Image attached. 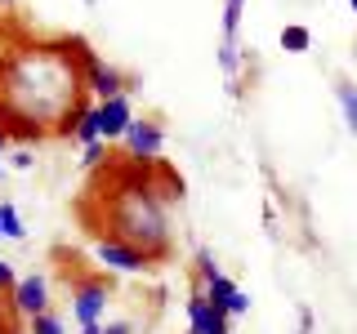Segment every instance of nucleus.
I'll return each mask as SVG.
<instances>
[{
    "mask_svg": "<svg viewBox=\"0 0 357 334\" xmlns=\"http://www.w3.org/2000/svg\"><path fill=\"white\" fill-rule=\"evenodd\" d=\"M9 299H14V312L18 317H40V312H50V281H45V276H22V281L9 289Z\"/></svg>",
    "mask_w": 357,
    "mask_h": 334,
    "instance_id": "6",
    "label": "nucleus"
},
{
    "mask_svg": "<svg viewBox=\"0 0 357 334\" xmlns=\"http://www.w3.org/2000/svg\"><path fill=\"white\" fill-rule=\"evenodd\" d=\"M27 330H31V334H67L63 317H54V312H40V317H31Z\"/></svg>",
    "mask_w": 357,
    "mask_h": 334,
    "instance_id": "15",
    "label": "nucleus"
},
{
    "mask_svg": "<svg viewBox=\"0 0 357 334\" xmlns=\"http://www.w3.org/2000/svg\"><path fill=\"white\" fill-rule=\"evenodd\" d=\"M18 285V276H14V267H9L5 259H0V289H14Z\"/></svg>",
    "mask_w": 357,
    "mask_h": 334,
    "instance_id": "20",
    "label": "nucleus"
},
{
    "mask_svg": "<svg viewBox=\"0 0 357 334\" xmlns=\"http://www.w3.org/2000/svg\"><path fill=\"white\" fill-rule=\"evenodd\" d=\"M188 334H232L228 330V317H223L219 308H210L206 289H192V299H188Z\"/></svg>",
    "mask_w": 357,
    "mask_h": 334,
    "instance_id": "8",
    "label": "nucleus"
},
{
    "mask_svg": "<svg viewBox=\"0 0 357 334\" xmlns=\"http://www.w3.org/2000/svg\"><path fill=\"white\" fill-rule=\"evenodd\" d=\"M9 165H14V170H31V165H36V156H31L27 148H18V152H9Z\"/></svg>",
    "mask_w": 357,
    "mask_h": 334,
    "instance_id": "19",
    "label": "nucleus"
},
{
    "mask_svg": "<svg viewBox=\"0 0 357 334\" xmlns=\"http://www.w3.org/2000/svg\"><path fill=\"white\" fill-rule=\"evenodd\" d=\"M107 312V285L98 281V276H89L72 289V321L76 326H89V321H103Z\"/></svg>",
    "mask_w": 357,
    "mask_h": 334,
    "instance_id": "5",
    "label": "nucleus"
},
{
    "mask_svg": "<svg viewBox=\"0 0 357 334\" xmlns=\"http://www.w3.org/2000/svg\"><path fill=\"white\" fill-rule=\"evenodd\" d=\"M103 161H107V143H103V138H98V143H89L85 156H81V165H85V170H98Z\"/></svg>",
    "mask_w": 357,
    "mask_h": 334,
    "instance_id": "18",
    "label": "nucleus"
},
{
    "mask_svg": "<svg viewBox=\"0 0 357 334\" xmlns=\"http://www.w3.org/2000/svg\"><path fill=\"white\" fill-rule=\"evenodd\" d=\"M81 334H103V321H89V326H81Z\"/></svg>",
    "mask_w": 357,
    "mask_h": 334,
    "instance_id": "22",
    "label": "nucleus"
},
{
    "mask_svg": "<svg viewBox=\"0 0 357 334\" xmlns=\"http://www.w3.org/2000/svg\"><path fill=\"white\" fill-rule=\"evenodd\" d=\"M94 254H98V263H103L107 272H148V267H152L148 254L134 250V245L121 241V237H98Z\"/></svg>",
    "mask_w": 357,
    "mask_h": 334,
    "instance_id": "2",
    "label": "nucleus"
},
{
    "mask_svg": "<svg viewBox=\"0 0 357 334\" xmlns=\"http://www.w3.org/2000/svg\"><path fill=\"white\" fill-rule=\"evenodd\" d=\"M0 138H5V129H0Z\"/></svg>",
    "mask_w": 357,
    "mask_h": 334,
    "instance_id": "26",
    "label": "nucleus"
},
{
    "mask_svg": "<svg viewBox=\"0 0 357 334\" xmlns=\"http://www.w3.org/2000/svg\"><path fill=\"white\" fill-rule=\"evenodd\" d=\"M67 138H76V143H98L103 134H98V103H89V107H72V120L63 125Z\"/></svg>",
    "mask_w": 357,
    "mask_h": 334,
    "instance_id": "10",
    "label": "nucleus"
},
{
    "mask_svg": "<svg viewBox=\"0 0 357 334\" xmlns=\"http://www.w3.org/2000/svg\"><path fill=\"white\" fill-rule=\"evenodd\" d=\"M0 5H9V0H0Z\"/></svg>",
    "mask_w": 357,
    "mask_h": 334,
    "instance_id": "27",
    "label": "nucleus"
},
{
    "mask_svg": "<svg viewBox=\"0 0 357 334\" xmlns=\"http://www.w3.org/2000/svg\"><path fill=\"white\" fill-rule=\"evenodd\" d=\"M335 98H340V107H344V125H349V134H357V85L340 81L335 85Z\"/></svg>",
    "mask_w": 357,
    "mask_h": 334,
    "instance_id": "13",
    "label": "nucleus"
},
{
    "mask_svg": "<svg viewBox=\"0 0 357 334\" xmlns=\"http://www.w3.org/2000/svg\"><path fill=\"white\" fill-rule=\"evenodd\" d=\"M85 89L98 98V103H107V98L126 94V76H121L112 63H103V58H94V54H89V58H85Z\"/></svg>",
    "mask_w": 357,
    "mask_h": 334,
    "instance_id": "9",
    "label": "nucleus"
},
{
    "mask_svg": "<svg viewBox=\"0 0 357 334\" xmlns=\"http://www.w3.org/2000/svg\"><path fill=\"white\" fill-rule=\"evenodd\" d=\"M112 237L130 241L148 259H161L170 250V223H165V200L152 183H126L112 200Z\"/></svg>",
    "mask_w": 357,
    "mask_h": 334,
    "instance_id": "1",
    "label": "nucleus"
},
{
    "mask_svg": "<svg viewBox=\"0 0 357 334\" xmlns=\"http://www.w3.org/2000/svg\"><path fill=\"white\" fill-rule=\"evenodd\" d=\"M223 272V267L215 263V250H197V285H206V281H215V276Z\"/></svg>",
    "mask_w": 357,
    "mask_h": 334,
    "instance_id": "16",
    "label": "nucleus"
},
{
    "mask_svg": "<svg viewBox=\"0 0 357 334\" xmlns=\"http://www.w3.org/2000/svg\"><path fill=\"white\" fill-rule=\"evenodd\" d=\"M0 237H5V241H22V237H27V223H22V214L9 205V200H0Z\"/></svg>",
    "mask_w": 357,
    "mask_h": 334,
    "instance_id": "12",
    "label": "nucleus"
},
{
    "mask_svg": "<svg viewBox=\"0 0 357 334\" xmlns=\"http://www.w3.org/2000/svg\"><path fill=\"white\" fill-rule=\"evenodd\" d=\"M103 334H134V326H130V321H107Z\"/></svg>",
    "mask_w": 357,
    "mask_h": 334,
    "instance_id": "21",
    "label": "nucleus"
},
{
    "mask_svg": "<svg viewBox=\"0 0 357 334\" xmlns=\"http://www.w3.org/2000/svg\"><path fill=\"white\" fill-rule=\"evenodd\" d=\"M349 9H353V14H357V0H349Z\"/></svg>",
    "mask_w": 357,
    "mask_h": 334,
    "instance_id": "23",
    "label": "nucleus"
},
{
    "mask_svg": "<svg viewBox=\"0 0 357 334\" xmlns=\"http://www.w3.org/2000/svg\"><path fill=\"white\" fill-rule=\"evenodd\" d=\"M201 289H206L210 308H219V312H223L228 321H232V317H245V312H250V294H245V289H241L237 281H232L228 272H219L215 281H206Z\"/></svg>",
    "mask_w": 357,
    "mask_h": 334,
    "instance_id": "4",
    "label": "nucleus"
},
{
    "mask_svg": "<svg viewBox=\"0 0 357 334\" xmlns=\"http://www.w3.org/2000/svg\"><path fill=\"white\" fill-rule=\"evenodd\" d=\"M282 49L286 54H308L312 49V31L304 27V22H286L282 27Z\"/></svg>",
    "mask_w": 357,
    "mask_h": 334,
    "instance_id": "11",
    "label": "nucleus"
},
{
    "mask_svg": "<svg viewBox=\"0 0 357 334\" xmlns=\"http://www.w3.org/2000/svg\"><path fill=\"white\" fill-rule=\"evenodd\" d=\"M0 156H5V138H0Z\"/></svg>",
    "mask_w": 357,
    "mask_h": 334,
    "instance_id": "25",
    "label": "nucleus"
},
{
    "mask_svg": "<svg viewBox=\"0 0 357 334\" xmlns=\"http://www.w3.org/2000/svg\"><path fill=\"white\" fill-rule=\"evenodd\" d=\"M130 125H134V103H130V94H116V98H107V103H98V134H103V143L126 138Z\"/></svg>",
    "mask_w": 357,
    "mask_h": 334,
    "instance_id": "7",
    "label": "nucleus"
},
{
    "mask_svg": "<svg viewBox=\"0 0 357 334\" xmlns=\"http://www.w3.org/2000/svg\"><path fill=\"white\" fill-rule=\"evenodd\" d=\"M126 152L134 156L139 165H152V161H161V148H165V129L156 125V120H134V125L126 129Z\"/></svg>",
    "mask_w": 357,
    "mask_h": 334,
    "instance_id": "3",
    "label": "nucleus"
},
{
    "mask_svg": "<svg viewBox=\"0 0 357 334\" xmlns=\"http://www.w3.org/2000/svg\"><path fill=\"white\" fill-rule=\"evenodd\" d=\"M241 14H245V0H223V40H237Z\"/></svg>",
    "mask_w": 357,
    "mask_h": 334,
    "instance_id": "14",
    "label": "nucleus"
},
{
    "mask_svg": "<svg viewBox=\"0 0 357 334\" xmlns=\"http://www.w3.org/2000/svg\"><path fill=\"white\" fill-rule=\"evenodd\" d=\"M219 67H223V76H237V72H241L237 40H223V45H219Z\"/></svg>",
    "mask_w": 357,
    "mask_h": 334,
    "instance_id": "17",
    "label": "nucleus"
},
{
    "mask_svg": "<svg viewBox=\"0 0 357 334\" xmlns=\"http://www.w3.org/2000/svg\"><path fill=\"white\" fill-rule=\"evenodd\" d=\"M0 178H5V161H0Z\"/></svg>",
    "mask_w": 357,
    "mask_h": 334,
    "instance_id": "24",
    "label": "nucleus"
}]
</instances>
